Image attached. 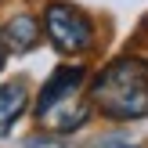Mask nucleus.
Here are the masks:
<instances>
[{"label":"nucleus","instance_id":"f257e3e1","mask_svg":"<svg viewBox=\"0 0 148 148\" xmlns=\"http://www.w3.org/2000/svg\"><path fill=\"white\" fill-rule=\"evenodd\" d=\"M90 105L108 119H145L148 116V62L145 58H116L94 76Z\"/></svg>","mask_w":148,"mask_h":148},{"label":"nucleus","instance_id":"f03ea898","mask_svg":"<svg viewBox=\"0 0 148 148\" xmlns=\"http://www.w3.org/2000/svg\"><path fill=\"white\" fill-rule=\"evenodd\" d=\"M43 33L62 54H83L94 43V25L79 7L72 4H51L43 11Z\"/></svg>","mask_w":148,"mask_h":148},{"label":"nucleus","instance_id":"7ed1b4c3","mask_svg":"<svg viewBox=\"0 0 148 148\" xmlns=\"http://www.w3.org/2000/svg\"><path fill=\"white\" fill-rule=\"evenodd\" d=\"M83 76H87L83 65H62V69H54V72H51V79L43 83V90H40L36 116L47 112V108H51V105H58V101H65V98H72V94H79Z\"/></svg>","mask_w":148,"mask_h":148},{"label":"nucleus","instance_id":"20e7f679","mask_svg":"<svg viewBox=\"0 0 148 148\" xmlns=\"http://www.w3.org/2000/svg\"><path fill=\"white\" fill-rule=\"evenodd\" d=\"M90 101H83L79 94H72V98L58 101V105H51L47 112H40V123H47L51 130H58V134H69V130H79L87 119H90Z\"/></svg>","mask_w":148,"mask_h":148},{"label":"nucleus","instance_id":"39448f33","mask_svg":"<svg viewBox=\"0 0 148 148\" xmlns=\"http://www.w3.org/2000/svg\"><path fill=\"white\" fill-rule=\"evenodd\" d=\"M40 22L33 18V14H14V18L4 22V29H0V40H4L7 51H14V54H25V51H33L36 43H40Z\"/></svg>","mask_w":148,"mask_h":148},{"label":"nucleus","instance_id":"423d86ee","mask_svg":"<svg viewBox=\"0 0 148 148\" xmlns=\"http://www.w3.org/2000/svg\"><path fill=\"white\" fill-rule=\"evenodd\" d=\"M25 101H29L25 83H4L0 87V134H7L14 127V119L25 112Z\"/></svg>","mask_w":148,"mask_h":148},{"label":"nucleus","instance_id":"0eeeda50","mask_svg":"<svg viewBox=\"0 0 148 148\" xmlns=\"http://www.w3.org/2000/svg\"><path fill=\"white\" fill-rule=\"evenodd\" d=\"M29 148H58L54 141H40V137H29V141H25Z\"/></svg>","mask_w":148,"mask_h":148},{"label":"nucleus","instance_id":"6e6552de","mask_svg":"<svg viewBox=\"0 0 148 148\" xmlns=\"http://www.w3.org/2000/svg\"><path fill=\"white\" fill-rule=\"evenodd\" d=\"M4 51H7V47H4V40H0V65H4Z\"/></svg>","mask_w":148,"mask_h":148}]
</instances>
